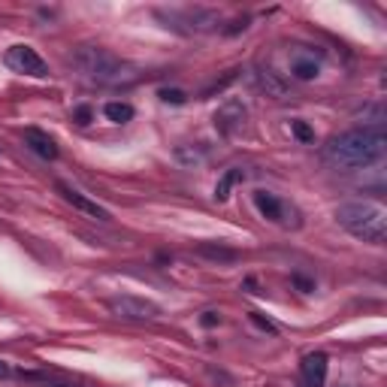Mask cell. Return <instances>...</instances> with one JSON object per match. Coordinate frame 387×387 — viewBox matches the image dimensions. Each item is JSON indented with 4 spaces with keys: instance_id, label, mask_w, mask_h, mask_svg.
Listing matches in <instances>:
<instances>
[{
    "instance_id": "obj_19",
    "label": "cell",
    "mask_w": 387,
    "mask_h": 387,
    "mask_svg": "<svg viewBox=\"0 0 387 387\" xmlns=\"http://www.w3.org/2000/svg\"><path fill=\"white\" fill-rule=\"evenodd\" d=\"M161 100L164 103H173V106H179V103H185V91H179V88H161Z\"/></svg>"
},
{
    "instance_id": "obj_7",
    "label": "cell",
    "mask_w": 387,
    "mask_h": 387,
    "mask_svg": "<svg viewBox=\"0 0 387 387\" xmlns=\"http://www.w3.org/2000/svg\"><path fill=\"white\" fill-rule=\"evenodd\" d=\"M251 200H254V209L261 212L266 221L281 224V227H288V224H291V218H288V215H293V209H291L285 200H278L276 194H269V191H254V194H251Z\"/></svg>"
},
{
    "instance_id": "obj_16",
    "label": "cell",
    "mask_w": 387,
    "mask_h": 387,
    "mask_svg": "<svg viewBox=\"0 0 387 387\" xmlns=\"http://www.w3.org/2000/svg\"><path fill=\"white\" fill-rule=\"evenodd\" d=\"M21 378H28V381H36V384H43V387H79V384H70V381H58V378L40 376V372H21Z\"/></svg>"
},
{
    "instance_id": "obj_6",
    "label": "cell",
    "mask_w": 387,
    "mask_h": 387,
    "mask_svg": "<svg viewBox=\"0 0 387 387\" xmlns=\"http://www.w3.org/2000/svg\"><path fill=\"white\" fill-rule=\"evenodd\" d=\"M109 308L124 321H154L161 315V308L149 300H143V296H115Z\"/></svg>"
},
{
    "instance_id": "obj_8",
    "label": "cell",
    "mask_w": 387,
    "mask_h": 387,
    "mask_svg": "<svg viewBox=\"0 0 387 387\" xmlns=\"http://www.w3.org/2000/svg\"><path fill=\"white\" fill-rule=\"evenodd\" d=\"M58 194H61V197L73 206V209H79L82 215L97 218V221H112V215H109L106 206H100L97 200H91V197H88V194H82V191H76L73 185L58 182Z\"/></svg>"
},
{
    "instance_id": "obj_9",
    "label": "cell",
    "mask_w": 387,
    "mask_h": 387,
    "mask_svg": "<svg viewBox=\"0 0 387 387\" xmlns=\"http://www.w3.org/2000/svg\"><path fill=\"white\" fill-rule=\"evenodd\" d=\"M245 115H248V109H245L242 100H227V103H221V106H218V112H215L218 134H221V136L239 134L242 124H245Z\"/></svg>"
},
{
    "instance_id": "obj_21",
    "label": "cell",
    "mask_w": 387,
    "mask_h": 387,
    "mask_svg": "<svg viewBox=\"0 0 387 387\" xmlns=\"http://www.w3.org/2000/svg\"><path fill=\"white\" fill-rule=\"evenodd\" d=\"M200 324H203V327H215V324H221V315H218V312H206V315L200 318Z\"/></svg>"
},
{
    "instance_id": "obj_1",
    "label": "cell",
    "mask_w": 387,
    "mask_h": 387,
    "mask_svg": "<svg viewBox=\"0 0 387 387\" xmlns=\"http://www.w3.org/2000/svg\"><path fill=\"white\" fill-rule=\"evenodd\" d=\"M387 136L384 127H354L333 136L324 146V161L339 170H369L384 161Z\"/></svg>"
},
{
    "instance_id": "obj_14",
    "label": "cell",
    "mask_w": 387,
    "mask_h": 387,
    "mask_svg": "<svg viewBox=\"0 0 387 387\" xmlns=\"http://www.w3.org/2000/svg\"><path fill=\"white\" fill-rule=\"evenodd\" d=\"M242 179H245V173L239 170V166H236V170H227L221 179H218V185H215V200L224 203L230 197V191H233V185L242 182Z\"/></svg>"
},
{
    "instance_id": "obj_23",
    "label": "cell",
    "mask_w": 387,
    "mask_h": 387,
    "mask_svg": "<svg viewBox=\"0 0 387 387\" xmlns=\"http://www.w3.org/2000/svg\"><path fill=\"white\" fill-rule=\"evenodd\" d=\"M12 376V369H9V363H4V360H0V378H9Z\"/></svg>"
},
{
    "instance_id": "obj_15",
    "label": "cell",
    "mask_w": 387,
    "mask_h": 387,
    "mask_svg": "<svg viewBox=\"0 0 387 387\" xmlns=\"http://www.w3.org/2000/svg\"><path fill=\"white\" fill-rule=\"evenodd\" d=\"M103 115H106L109 121H115V124H124V121L134 119V106H131V103L112 100V103H106V106H103Z\"/></svg>"
},
{
    "instance_id": "obj_5",
    "label": "cell",
    "mask_w": 387,
    "mask_h": 387,
    "mask_svg": "<svg viewBox=\"0 0 387 387\" xmlns=\"http://www.w3.org/2000/svg\"><path fill=\"white\" fill-rule=\"evenodd\" d=\"M158 16L166 19V28H179V24H188V34L191 31H209L218 24V16L209 9H170V12H161L158 9Z\"/></svg>"
},
{
    "instance_id": "obj_3",
    "label": "cell",
    "mask_w": 387,
    "mask_h": 387,
    "mask_svg": "<svg viewBox=\"0 0 387 387\" xmlns=\"http://www.w3.org/2000/svg\"><path fill=\"white\" fill-rule=\"evenodd\" d=\"M73 67L79 70L82 79L91 85H119L127 79V64L115 58L109 49L100 46H82L73 51Z\"/></svg>"
},
{
    "instance_id": "obj_12",
    "label": "cell",
    "mask_w": 387,
    "mask_h": 387,
    "mask_svg": "<svg viewBox=\"0 0 387 387\" xmlns=\"http://www.w3.org/2000/svg\"><path fill=\"white\" fill-rule=\"evenodd\" d=\"M291 73L296 76V79H303V82H312V79H318V73H321V64H318V58L315 55H296L291 58Z\"/></svg>"
},
{
    "instance_id": "obj_13",
    "label": "cell",
    "mask_w": 387,
    "mask_h": 387,
    "mask_svg": "<svg viewBox=\"0 0 387 387\" xmlns=\"http://www.w3.org/2000/svg\"><path fill=\"white\" fill-rule=\"evenodd\" d=\"M197 254L209 257V261H218V263H233L236 257H239L233 248H224V245H215V242H200L197 245Z\"/></svg>"
},
{
    "instance_id": "obj_22",
    "label": "cell",
    "mask_w": 387,
    "mask_h": 387,
    "mask_svg": "<svg viewBox=\"0 0 387 387\" xmlns=\"http://www.w3.org/2000/svg\"><path fill=\"white\" fill-rule=\"evenodd\" d=\"M251 321H254V324L257 327H261V330H266V333H276V327L273 324H269V321H263L261 315H257V312H251Z\"/></svg>"
},
{
    "instance_id": "obj_10",
    "label": "cell",
    "mask_w": 387,
    "mask_h": 387,
    "mask_svg": "<svg viewBox=\"0 0 387 387\" xmlns=\"http://www.w3.org/2000/svg\"><path fill=\"white\" fill-rule=\"evenodd\" d=\"M327 366H330L327 354H321V351L306 354L303 363H300V372H303L306 387H324V381H327Z\"/></svg>"
},
{
    "instance_id": "obj_20",
    "label": "cell",
    "mask_w": 387,
    "mask_h": 387,
    "mask_svg": "<svg viewBox=\"0 0 387 387\" xmlns=\"http://www.w3.org/2000/svg\"><path fill=\"white\" fill-rule=\"evenodd\" d=\"M73 119L79 121V124H91V119H94V112L88 109V106H76L73 109Z\"/></svg>"
},
{
    "instance_id": "obj_18",
    "label": "cell",
    "mask_w": 387,
    "mask_h": 387,
    "mask_svg": "<svg viewBox=\"0 0 387 387\" xmlns=\"http://www.w3.org/2000/svg\"><path fill=\"white\" fill-rule=\"evenodd\" d=\"M291 131L296 139H303V143H315V131L306 121H291Z\"/></svg>"
},
{
    "instance_id": "obj_4",
    "label": "cell",
    "mask_w": 387,
    "mask_h": 387,
    "mask_svg": "<svg viewBox=\"0 0 387 387\" xmlns=\"http://www.w3.org/2000/svg\"><path fill=\"white\" fill-rule=\"evenodd\" d=\"M4 61H6L9 70H16L21 76H34V79H46V76H49V64L40 58V51L31 49V46H21V43L9 46Z\"/></svg>"
},
{
    "instance_id": "obj_17",
    "label": "cell",
    "mask_w": 387,
    "mask_h": 387,
    "mask_svg": "<svg viewBox=\"0 0 387 387\" xmlns=\"http://www.w3.org/2000/svg\"><path fill=\"white\" fill-rule=\"evenodd\" d=\"M176 158L182 161V164H188V166H194V164H200L203 158H206V151H197V149H176Z\"/></svg>"
},
{
    "instance_id": "obj_11",
    "label": "cell",
    "mask_w": 387,
    "mask_h": 387,
    "mask_svg": "<svg viewBox=\"0 0 387 387\" xmlns=\"http://www.w3.org/2000/svg\"><path fill=\"white\" fill-rule=\"evenodd\" d=\"M24 146H28L36 158H43V161H55L58 158L55 139H51L46 131H36V127H28V131H24Z\"/></svg>"
},
{
    "instance_id": "obj_2",
    "label": "cell",
    "mask_w": 387,
    "mask_h": 387,
    "mask_svg": "<svg viewBox=\"0 0 387 387\" xmlns=\"http://www.w3.org/2000/svg\"><path fill=\"white\" fill-rule=\"evenodd\" d=\"M336 224L351 233L360 242L369 245H384L387 239V212L378 203L369 200H354V203H342L336 209Z\"/></svg>"
}]
</instances>
